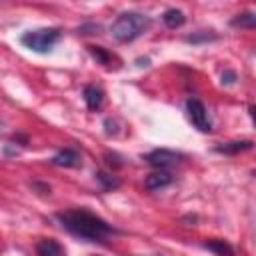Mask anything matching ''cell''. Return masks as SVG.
<instances>
[{"instance_id":"6da1fadb","label":"cell","mask_w":256,"mask_h":256,"mask_svg":"<svg viewBox=\"0 0 256 256\" xmlns=\"http://www.w3.org/2000/svg\"><path fill=\"white\" fill-rule=\"evenodd\" d=\"M56 220L72 236L86 242H108L118 234V230L112 224H108L104 218L96 216L86 208H70L64 212H58Z\"/></svg>"},{"instance_id":"7a4b0ae2","label":"cell","mask_w":256,"mask_h":256,"mask_svg":"<svg viewBox=\"0 0 256 256\" xmlns=\"http://www.w3.org/2000/svg\"><path fill=\"white\" fill-rule=\"evenodd\" d=\"M150 26H152V20L146 14H140V12H124V14H120L112 22L110 34L118 42H132V40L140 38Z\"/></svg>"},{"instance_id":"3957f363","label":"cell","mask_w":256,"mask_h":256,"mask_svg":"<svg viewBox=\"0 0 256 256\" xmlns=\"http://www.w3.org/2000/svg\"><path fill=\"white\" fill-rule=\"evenodd\" d=\"M58 40H60L58 28H36V30H28L20 36V44L38 54H48L58 44Z\"/></svg>"},{"instance_id":"277c9868","label":"cell","mask_w":256,"mask_h":256,"mask_svg":"<svg viewBox=\"0 0 256 256\" xmlns=\"http://www.w3.org/2000/svg\"><path fill=\"white\" fill-rule=\"evenodd\" d=\"M186 116H188L190 124L196 130H200V132H210L212 130V118H210L206 106L198 98H188L186 100Z\"/></svg>"},{"instance_id":"5b68a950","label":"cell","mask_w":256,"mask_h":256,"mask_svg":"<svg viewBox=\"0 0 256 256\" xmlns=\"http://www.w3.org/2000/svg\"><path fill=\"white\" fill-rule=\"evenodd\" d=\"M144 160H146L150 166L158 168V170H166V168L176 166V164L182 160V154H178V152H174V150H166V148H156V150L148 152V154L144 156Z\"/></svg>"},{"instance_id":"8992f818","label":"cell","mask_w":256,"mask_h":256,"mask_svg":"<svg viewBox=\"0 0 256 256\" xmlns=\"http://www.w3.org/2000/svg\"><path fill=\"white\" fill-rule=\"evenodd\" d=\"M50 162L54 166H62V168H78L80 166V154L72 148H64L58 154H54Z\"/></svg>"},{"instance_id":"52a82bcc","label":"cell","mask_w":256,"mask_h":256,"mask_svg":"<svg viewBox=\"0 0 256 256\" xmlns=\"http://www.w3.org/2000/svg\"><path fill=\"white\" fill-rule=\"evenodd\" d=\"M36 256H66L62 244L54 238H42L36 244Z\"/></svg>"},{"instance_id":"ba28073f","label":"cell","mask_w":256,"mask_h":256,"mask_svg":"<svg viewBox=\"0 0 256 256\" xmlns=\"http://www.w3.org/2000/svg\"><path fill=\"white\" fill-rule=\"evenodd\" d=\"M84 102H86L88 110L96 112V110H100L102 104H104V92H102L98 86H92V84H90V86L84 88Z\"/></svg>"},{"instance_id":"9c48e42d","label":"cell","mask_w":256,"mask_h":256,"mask_svg":"<svg viewBox=\"0 0 256 256\" xmlns=\"http://www.w3.org/2000/svg\"><path fill=\"white\" fill-rule=\"evenodd\" d=\"M170 182H172V174L166 170H158V172H152L146 176L144 186L148 190H160V188H166Z\"/></svg>"},{"instance_id":"30bf717a","label":"cell","mask_w":256,"mask_h":256,"mask_svg":"<svg viewBox=\"0 0 256 256\" xmlns=\"http://www.w3.org/2000/svg\"><path fill=\"white\" fill-rule=\"evenodd\" d=\"M252 142L250 140H236V142H226V144H220V146H216L214 150L216 152H220V154H230V156H234V154H240V152H244V150H252Z\"/></svg>"},{"instance_id":"8fae6325","label":"cell","mask_w":256,"mask_h":256,"mask_svg":"<svg viewBox=\"0 0 256 256\" xmlns=\"http://www.w3.org/2000/svg\"><path fill=\"white\" fill-rule=\"evenodd\" d=\"M162 20H164V24H166L168 28H180V26L186 22V16H184V12L178 10V8H168V10L162 14Z\"/></svg>"},{"instance_id":"7c38bea8","label":"cell","mask_w":256,"mask_h":256,"mask_svg":"<svg viewBox=\"0 0 256 256\" xmlns=\"http://www.w3.org/2000/svg\"><path fill=\"white\" fill-rule=\"evenodd\" d=\"M204 246H206L208 250H212L216 256H234V248H232L226 240H220V238H216V240H208Z\"/></svg>"},{"instance_id":"4fadbf2b","label":"cell","mask_w":256,"mask_h":256,"mask_svg":"<svg viewBox=\"0 0 256 256\" xmlns=\"http://www.w3.org/2000/svg\"><path fill=\"white\" fill-rule=\"evenodd\" d=\"M230 26H234V28H256V14L254 12L238 14L230 20Z\"/></svg>"},{"instance_id":"5bb4252c","label":"cell","mask_w":256,"mask_h":256,"mask_svg":"<svg viewBox=\"0 0 256 256\" xmlns=\"http://www.w3.org/2000/svg\"><path fill=\"white\" fill-rule=\"evenodd\" d=\"M96 180L102 184V188H104V190H114V188H118V186H120V180H118L114 174L98 172V174H96Z\"/></svg>"},{"instance_id":"9a60e30c","label":"cell","mask_w":256,"mask_h":256,"mask_svg":"<svg viewBox=\"0 0 256 256\" xmlns=\"http://www.w3.org/2000/svg\"><path fill=\"white\" fill-rule=\"evenodd\" d=\"M90 54H92L100 64H106V66H108V64L112 62V56H110L102 46H90Z\"/></svg>"},{"instance_id":"2e32d148","label":"cell","mask_w":256,"mask_h":256,"mask_svg":"<svg viewBox=\"0 0 256 256\" xmlns=\"http://www.w3.org/2000/svg\"><path fill=\"white\" fill-rule=\"evenodd\" d=\"M210 40H216L214 32H196L192 36H186V42L190 44H200V42H210Z\"/></svg>"},{"instance_id":"e0dca14e","label":"cell","mask_w":256,"mask_h":256,"mask_svg":"<svg viewBox=\"0 0 256 256\" xmlns=\"http://www.w3.org/2000/svg\"><path fill=\"white\" fill-rule=\"evenodd\" d=\"M236 82V72L234 70H226L222 74V84H234Z\"/></svg>"},{"instance_id":"ac0fdd59","label":"cell","mask_w":256,"mask_h":256,"mask_svg":"<svg viewBox=\"0 0 256 256\" xmlns=\"http://www.w3.org/2000/svg\"><path fill=\"white\" fill-rule=\"evenodd\" d=\"M248 110H250V116H252V120H254V124H256V106H250Z\"/></svg>"},{"instance_id":"d6986e66","label":"cell","mask_w":256,"mask_h":256,"mask_svg":"<svg viewBox=\"0 0 256 256\" xmlns=\"http://www.w3.org/2000/svg\"><path fill=\"white\" fill-rule=\"evenodd\" d=\"M254 176H256V172H254Z\"/></svg>"}]
</instances>
